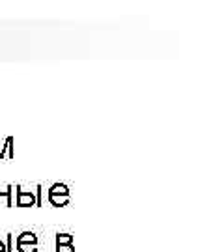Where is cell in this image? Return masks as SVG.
Returning <instances> with one entry per match:
<instances>
[{
    "instance_id": "1",
    "label": "cell",
    "mask_w": 224,
    "mask_h": 252,
    "mask_svg": "<svg viewBox=\"0 0 224 252\" xmlns=\"http://www.w3.org/2000/svg\"><path fill=\"white\" fill-rule=\"evenodd\" d=\"M13 190H15V206H17V207L36 206V194H34V190L23 189L21 185H15V187H13Z\"/></svg>"
},
{
    "instance_id": "2",
    "label": "cell",
    "mask_w": 224,
    "mask_h": 252,
    "mask_svg": "<svg viewBox=\"0 0 224 252\" xmlns=\"http://www.w3.org/2000/svg\"><path fill=\"white\" fill-rule=\"evenodd\" d=\"M17 245H37V235L34 232H23L17 235Z\"/></svg>"
},
{
    "instance_id": "3",
    "label": "cell",
    "mask_w": 224,
    "mask_h": 252,
    "mask_svg": "<svg viewBox=\"0 0 224 252\" xmlns=\"http://www.w3.org/2000/svg\"><path fill=\"white\" fill-rule=\"evenodd\" d=\"M47 194H58V196H69V187L65 183H54L49 187Z\"/></svg>"
},
{
    "instance_id": "4",
    "label": "cell",
    "mask_w": 224,
    "mask_h": 252,
    "mask_svg": "<svg viewBox=\"0 0 224 252\" xmlns=\"http://www.w3.org/2000/svg\"><path fill=\"white\" fill-rule=\"evenodd\" d=\"M0 200H4L6 207L13 206V185H6L4 189H0Z\"/></svg>"
},
{
    "instance_id": "5",
    "label": "cell",
    "mask_w": 224,
    "mask_h": 252,
    "mask_svg": "<svg viewBox=\"0 0 224 252\" xmlns=\"http://www.w3.org/2000/svg\"><path fill=\"white\" fill-rule=\"evenodd\" d=\"M47 198H49V202H51V206L54 207H64L69 204V200H71V196H58V194H47Z\"/></svg>"
},
{
    "instance_id": "6",
    "label": "cell",
    "mask_w": 224,
    "mask_h": 252,
    "mask_svg": "<svg viewBox=\"0 0 224 252\" xmlns=\"http://www.w3.org/2000/svg\"><path fill=\"white\" fill-rule=\"evenodd\" d=\"M56 245H73L71 234H56Z\"/></svg>"
},
{
    "instance_id": "7",
    "label": "cell",
    "mask_w": 224,
    "mask_h": 252,
    "mask_svg": "<svg viewBox=\"0 0 224 252\" xmlns=\"http://www.w3.org/2000/svg\"><path fill=\"white\" fill-rule=\"evenodd\" d=\"M19 252H37V245H17Z\"/></svg>"
},
{
    "instance_id": "8",
    "label": "cell",
    "mask_w": 224,
    "mask_h": 252,
    "mask_svg": "<svg viewBox=\"0 0 224 252\" xmlns=\"http://www.w3.org/2000/svg\"><path fill=\"white\" fill-rule=\"evenodd\" d=\"M41 190H43V187L41 185H36V206H43V198H41Z\"/></svg>"
},
{
    "instance_id": "9",
    "label": "cell",
    "mask_w": 224,
    "mask_h": 252,
    "mask_svg": "<svg viewBox=\"0 0 224 252\" xmlns=\"http://www.w3.org/2000/svg\"><path fill=\"white\" fill-rule=\"evenodd\" d=\"M6 252H13V234H8L6 235Z\"/></svg>"
},
{
    "instance_id": "10",
    "label": "cell",
    "mask_w": 224,
    "mask_h": 252,
    "mask_svg": "<svg viewBox=\"0 0 224 252\" xmlns=\"http://www.w3.org/2000/svg\"><path fill=\"white\" fill-rule=\"evenodd\" d=\"M56 252H75L73 245H56Z\"/></svg>"
},
{
    "instance_id": "11",
    "label": "cell",
    "mask_w": 224,
    "mask_h": 252,
    "mask_svg": "<svg viewBox=\"0 0 224 252\" xmlns=\"http://www.w3.org/2000/svg\"><path fill=\"white\" fill-rule=\"evenodd\" d=\"M0 252H6V243L4 241H0Z\"/></svg>"
}]
</instances>
